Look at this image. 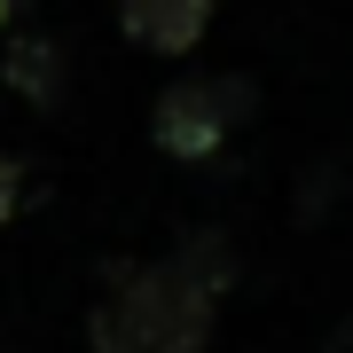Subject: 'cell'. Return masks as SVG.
<instances>
[{
    "instance_id": "6da1fadb",
    "label": "cell",
    "mask_w": 353,
    "mask_h": 353,
    "mask_svg": "<svg viewBox=\"0 0 353 353\" xmlns=\"http://www.w3.org/2000/svg\"><path fill=\"white\" fill-rule=\"evenodd\" d=\"M220 314V283H204L189 259L134 267L87 322V353H204Z\"/></svg>"
},
{
    "instance_id": "7a4b0ae2",
    "label": "cell",
    "mask_w": 353,
    "mask_h": 353,
    "mask_svg": "<svg viewBox=\"0 0 353 353\" xmlns=\"http://www.w3.org/2000/svg\"><path fill=\"white\" fill-rule=\"evenodd\" d=\"M252 79H228V71H181L173 87L150 102V141L165 157H212L228 134L252 118Z\"/></svg>"
},
{
    "instance_id": "3957f363",
    "label": "cell",
    "mask_w": 353,
    "mask_h": 353,
    "mask_svg": "<svg viewBox=\"0 0 353 353\" xmlns=\"http://www.w3.org/2000/svg\"><path fill=\"white\" fill-rule=\"evenodd\" d=\"M118 32L150 55H189L212 32V0H118Z\"/></svg>"
},
{
    "instance_id": "277c9868",
    "label": "cell",
    "mask_w": 353,
    "mask_h": 353,
    "mask_svg": "<svg viewBox=\"0 0 353 353\" xmlns=\"http://www.w3.org/2000/svg\"><path fill=\"white\" fill-rule=\"evenodd\" d=\"M0 79H8V94L32 102V110H55L63 87H71V79H63V48H55L48 32H16V39H8V71H0Z\"/></svg>"
},
{
    "instance_id": "5b68a950",
    "label": "cell",
    "mask_w": 353,
    "mask_h": 353,
    "mask_svg": "<svg viewBox=\"0 0 353 353\" xmlns=\"http://www.w3.org/2000/svg\"><path fill=\"white\" fill-rule=\"evenodd\" d=\"M16 204H24V165H16L8 150H0V228L16 220Z\"/></svg>"
},
{
    "instance_id": "8992f818",
    "label": "cell",
    "mask_w": 353,
    "mask_h": 353,
    "mask_svg": "<svg viewBox=\"0 0 353 353\" xmlns=\"http://www.w3.org/2000/svg\"><path fill=\"white\" fill-rule=\"evenodd\" d=\"M24 8H32V0H0V32H8V24H24Z\"/></svg>"
}]
</instances>
